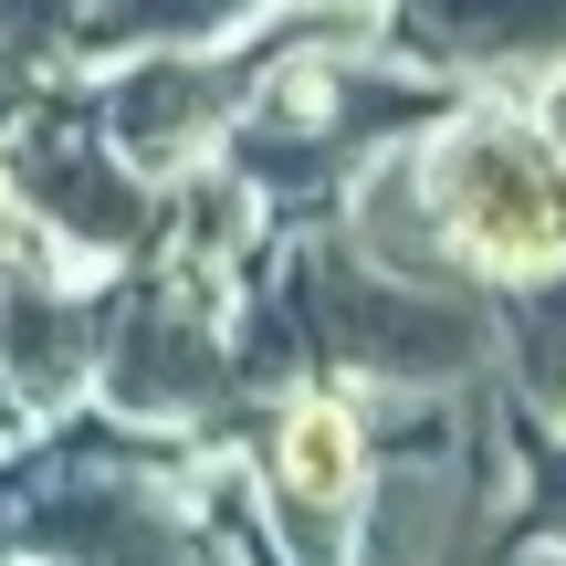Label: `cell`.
<instances>
[{
	"label": "cell",
	"instance_id": "6da1fadb",
	"mask_svg": "<svg viewBox=\"0 0 566 566\" xmlns=\"http://www.w3.org/2000/svg\"><path fill=\"white\" fill-rule=\"evenodd\" d=\"M242 283L179 263V252H137V273L105 283L95 409L158 430V441H210V430H231L252 409L242 357H231V304H242Z\"/></svg>",
	"mask_w": 566,
	"mask_h": 566
},
{
	"label": "cell",
	"instance_id": "7a4b0ae2",
	"mask_svg": "<svg viewBox=\"0 0 566 566\" xmlns=\"http://www.w3.org/2000/svg\"><path fill=\"white\" fill-rule=\"evenodd\" d=\"M420 189L441 210V242L472 283H535L566 263V158L546 116L514 105H441L409 137Z\"/></svg>",
	"mask_w": 566,
	"mask_h": 566
},
{
	"label": "cell",
	"instance_id": "3957f363",
	"mask_svg": "<svg viewBox=\"0 0 566 566\" xmlns=\"http://www.w3.org/2000/svg\"><path fill=\"white\" fill-rule=\"evenodd\" d=\"M504 535V441L493 409L462 388H430V409L388 420V451L367 472L346 566H483Z\"/></svg>",
	"mask_w": 566,
	"mask_h": 566
},
{
	"label": "cell",
	"instance_id": "277c9868",
	"mask_svg": "<svg viewBox=\"0 0 566 566\" xmlns=\"http://www.w3.org/2000/svg\"><path fill=\"white\" fill-rule=\"evenodd\" d=\"M0 168H11V200H21V221H32V242L53 263H137V252H158L168 189L137 158L105 147L84 95H53V84L21 95L0 116Z\"/></svg>",
	"mask_w": 566,
	"mask_h": 566
},
{
	"label": "cell",
	"instance_id": "5b68a950",
	"mask_svg": "<svg viewBox=\"0 0 566 566\" xmlns=\"http://www.w3.org/2000/svg\"><path fill=\"white\" fill-rule=\"evenodd\" d=\"M367 472H378V420H367L357 388H273L263 420H252V514H263V546L283 566H346L357 535Z\"/></svg>",
	"mask_w": 566,
	"mask_h": 566
},
{
	"label": "cell",
	"instance_id": "8992f818",
	"mask_svg": "<svg viewBox=\"0 0 566 566\" xmlns=\"http://www.w3.org/2000/svg\"><path fill=\"white\" fill-rule=\"evenodd\" d=\"M105 367V294L74 283L53 252L0 263V409L21 430H53L74 409H95Z\"/></svg>",
	"mask_w": 566,
	"mask_h": 566
},
{
	"label": "cell",
	"instance_id": "52a82bcc",
	"mask_svg": "<svg viewBox=\"0 0 566 566\" xmlns=\"http://www.w3.org/2000/svg\"><path fill=\"white\" fill-rule=\"evenodd\" d=\"M378 42L420 74H514L566 63V0H378Z\"/></svg>",
	"mask_w": 566,
	"mask_h": 566
},
{
	"label": "cell",
	"instance_id": "ba28073f",
	"mask_svg": "<svg viewBox=\"0 0 566 566\" xmlns=\"http://www.w3.org/2000/svg\"><path fill=\"white\" fill-rule=\"evenodd\" d=\"M493 367H504V388H514L525 420L566 430V263L514 283V294L493 304Z\"/></svg>",
	"mask_w": 566,
	"mask_h": 566
},
{
	"label": "cell",
	"instance_id": "9c48e42d",
	"mask_svg": "<svg viewBox=\"0 0 566 566\" xmlns=\"http://www.w3.org/2000/svg\"><path fill=\"white\" fill-rule=\"evenodd\" d=\"M263 11H283V0H84L63 63H105V53H137V42H231Z\"/></svg>",
	"mask_w": 566,
	"mask_h": 566
},
{
	"label": "cell",
	"instance_id": "30bf717a",
	"mask_svg": "<svg viewBox=\"0 0 566 566\" xmlns=\"http://www.w3.org/2000/svg\"><path fill=\"white\" fill-rule=\"evenodd\" d=\"M74 21H84V0H0V42H11L21 63H32V53H53V63H63Z\"/></svg>",
	"mask_w": 566,
	"mask_h": 566
},
{
	"label": "cell",
	"instance_id": "8fae6325",
	"mask_svg": "<svg viewBox=\"0 0 566 566\" xmlns=\"http://www.w3.org/2000/svg\"><path fill=\"white\" fill-rule=\"evenodd\" d=\"M514 535H556V546H566V441L535 462V483H525V525H514Z\"/></svg>",
	"mask_w": 566,
	"mask_h": 566
},
{
	"label": "cell",
	"instance_id": "7c38bea8",
	"mask_svg": "<svg viewBox=\"0 0 566 566\" xmlns=\"http://www.w3.org/2000/svg\"><path fill=\"white\" fill-rule=\"evenodd\" d=\"M0 566H21V451L0 462Z\"/></svg>",
	"mask_w": 566,
	"mask_h": 566
},
{
	"label": "cell",
	"instance_id": "4fadbf2b",
	"mask_svg": "<svg viewBox=\"0 0 566 566\" xmlns=\"http://www.w3.org/2000/svg\"><path fill=\"white\" fill-rule=\"evenodd\" d=\"M483 566H566V546H556V535H504Z\"/></svg>",
	"mask_w": 566,
	"mask_h": 566
},
{
	"label": "cell",
	"instance_id": "5bb4252c",
	"mask_svg": "<svg viewBox=\"0 0 566 566\" xmlns=\"http://www.w3.org/2000/svg\"><path fill=\"white\" fill-rule=\"evenodd\" d=\"M21 252H42V242H32V221H21V200H11V168H0V263H21Z\"/></svg>",
	"mask_w": 566,
	"mask_h": 566
},
{
	"label": "cell",
	"instance_id": "9a60e30c",
	"mask_svg": "<svg viewBox=\"0 0 566 566\" xmlns=\"http://www.w3.org/2000/svg\"><path fill=\"white\" fill-rule=\"evenodd\" d=\"M535 116H546V137H556V158H566V74L546 84V105H535Z\"/></svg>",
	"mask_w": 566,
	"mask_h": 566
},
{
	"label": "cell",
	"instance_id": "2e32d148",
	"mask_svg": "<svg viewBox=\"0 0 566 566\" xmlns=\"http://www.w3.org/2000/svg\"><path fill=\"white\" fill-rule=\"evenodd\" d=\"M0 53H11V42H0ZM11 63H21V53H11Z\"/></svg>",
	"mask_w": 566,
	"mask_h": 566
}]
</instances>
